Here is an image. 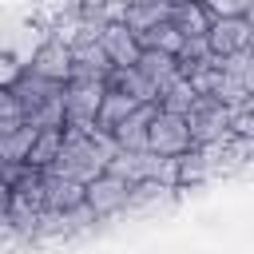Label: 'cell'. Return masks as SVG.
Listing matches in <instances>:
<instances>
[{"mask_svg":"<svg viewBox=\"0 0 254 254\" xmlns=\"http://www.w3.org/2000/svg\"><path fill=\"white\" fill-rule=\"evenodd\" d=\"M111 151H115L111 139L99 135V131H91V135H83V139H64V147H60V155H56V163H52L48 171H52V175H64V179H71V183H91L95 175H103Z\"/></svg>","mask_w":254,"mask_h":254,"instance_id":"obj_1","label":"cell"},{"mask_svg":"<svg viewBox=\"0 0 254 254\" xmlns=\"http://www.w3.org/2000/svg\"><path fill=\"white\" fill-rule=\"evenodd\" d=\"M183 119H187V131H190L194 147H210V143H226L230 139V107H222L218 99L198 95L187 107Z\"/></svg>","mask_w":254,"mask_h":254,"instance_id":"obj_2","label":"cell"},{"mask_svg":"<svg viewBox=\"0 0 254 254\" xmlns=\"http://www.w3.org/2000/svg\"><path fill=\"white\" fill-rule=\"evenodd\" d=\"M127 202H131V183L119 179V175H111V171H103L91 183H83V210L91 214V222L127 210Z\"/></svg>","mask_w":254,"mask_h":254,"instance_id":"obj_3","label":"cell"},{"mask_svg":"<svg viewBox=\"0 0 254 254\" xmlns=\"http://www.w3.org/2000/svg\"><path fill=\"white\" fill-rule=\"evenodd\" d=\"M194 143H190V131H187V119L183 115H171V111H155L151 127H147V151L159 155V159H179L187 155Z\"/></svg>","mask_w":254,"mask_h":254,"instance_id":"obj_4","label":"cell"},{"mask_svg":"<svg viewBox=\"0 0 254 254\" xmlns=\"http://www.w3.org/2000/svg\"><path fill=\"white\" fill-rule=\"evenodd\" d=\"M206 52L214 60H226L234 52H250V40H254V24L250 16H234V20H210L206 28Z\"/></svg>","mask_w":254,"mask_h":254,"instance_id":"obj_5","label":"cell"},{"mask_svg":"<svg viewBox=\"0 0 254 254\" xmlns=\"http://www.w3.org/2000/svg\"><path fill=\"white\" fill-rule=\"evenodd\" d=\"M24 71H32L36 79H44V83H56V87H64L67 79H71V52L60 44V40H40V48L28 56V64H24Z\"/></svg>","mask_w":254,"mask_h":254,"instance_id":"obj_6","label":"cell"},{"mask_svg":"<svg viewBox=\"0 0 254 254\" xmlns=\"http://www.w3.org/2000/svg\"><path fill=\"white\" fill-rule=\"evenodd\" d=\"M103 99V83L95 79H67L60 87V103H64V123H83V127H95V107Z\"/></svg>","mask_w":254,"mask_h":254,"instance_id":"obj_7","label":"cell"},{"mask_svg":"<svg viewBox=\"0 0 254 254\" xmlns=\"http://www.w3.org/2000/svg\"><path fill=\"white\" fill-rule=\"evenodd\" d=\"M83 210V183L44 171V214H79Z\"/></svg>","mask_w":254,"mask_h":254,"instance_id":"obj_8","label":"cell"},{"mask_svg":"<svg viewBox=\"0 0 254 254\" xmlns=\"http://www.w3.org/2000/svg\"><path fill=\"white\" fill-rule=\"evenodd\" d=\"M155 103H139L107 139H111V147L115 151H147V127H151V119H155Z\"/></svg>","mask_w":254,"mask_h":254,"instance_id":"obj_9","label":"cell"},{"mask_svg":"<svg viewBox=\"0 0 254 254\" xmlns=\"http://www.w3.org/2000/svg\"><path fill=\"white\" fill-rule=\"evenodd\" d=\"M95 44L103 48V56H107L111 67H131V64L139 60V40H135L123 24H103L99 36H95Z\"/></svg>","mask_w":254,"mask_h":254,"instance_id":"obj_10","label":"cell"},{"mask_svg":"<svg viewBox=\"0 0 254 254\" xmlns=\"http://www.w3.org/2000/svg\"><path fill=\"white\" fill-rule=\"evenodd\" d=\"M167 24L183 40H198L210 28V12H206V4H194V0H171L167 4Z\"/></svg>","mask_w":254,"mask_h":254,"instance_id":"obj_11","label":"cell"},{"mask_svg":"<svg viewBox=\"0 0 254 254\" xmlns=\"http://www.w3.org/2000/svg\"><path fill=\"white\" fill-rule=\"evenodd\" d=\"M67 52H71V79H95V83L107 79L111 64H107V56L95 40H75Z\"/></svg>","mask_w":254,"mask_h":254,"instance_id":"obj_12","label":"cell"},{"mask_svg":"<svg viewBox=\"0 0 254 254\" xmlns=\"http://www.w3.org/2000/svg\"><path fill=\"white\" fill-rule=\"evenodd\" d=\"M135 71L159 91V87H167L171 79H179V64H175V56H167V52H155V48H139V60H135Z\"/></svg>","mask_w":254,"mask_h":254,"instance_id":"obj_13","label":"cell"},{"mask_svg":"<svg viewBox=\"0 0 254 254\" xmlns=\"http://www.w3.org/2000/svg\"><path fill=\"white\" fill-rule=\"evenodd\" d=\"M103 87H107V91H119V95H127V99H135V103H155V87L135 71V64H131V67H111L107 79H103Z\"/></svg>","mask_w":254,"mask_h":254,"instance_id":"obj_14","label":"cell"},{"mask_svg":"<svg viewBox=\"0 0 254 254\" xmlns=\"http://www.w3.org/2000/svg\"><path fill=\"white\" fill-rule=\"evenodd\" d=\"M12 95H16V103H20L24 119H28V115H32V111H40L48 99H56V95H60V87H56V83H44V79H36L32 71H24V75L12 83Z\"/></svg>","mask_w":254,"mask_h":254,"instance_id":"obj_15","label":"cell"},{"mask_svg":"<svg viewBox=\"0 0 254 254\" xmlns=\"http://www.w3.org/2000/svg\"><path fill=\"white\" fill-rule=\"evenodd\" d=\"M135 107H139L135 99H127V95H119V91H107V87H103V99H99V107H95V119H91V123H95V131H99V135H111V131H115V127H119Z\"/></svg>","mask_w":254,"mask_h":254,"instance_id":"obj_16","label":"cell"},{"mask_svg":"<svg viewBox=\"0 0 254 254\" xmlns=\"http://www.w3.org/2000/svg\"><path fill=\"white\" fill-rule=\"evenodd\" d=\"M60 147H64V131L60 127H48V131H36L32 135V147H28V167H36V171H48L52 163H56V155H60Z\"/></svg>","mask_w":254,"mask_h":254,"instance_id":"obj_17","label":"cell"},{"mask_svg":"<svg viewBox=\"0 0 254 254\" xmlns=\"http://www.w3.org/2000/svg\"><path fill=\"white\" fill-rule=\"evenodd\" d=\"M167 20V0H155V4H139V8H123L119 24L131 32V36H143L151 28H159Z\"/></svg>","mask_w":254,"mask_h":254,"instance_id":"obj_18","label":"cell"},{"mask_svg":"<svg viewBox=\"0 0 254 254\" xmlns=\"http://www.w3.org/2000/svg\"><path fill=\"white\" fill-rule=\"evenodd\" d=\"M194 99H198V95H194V87H190L183 75L155 91V107H159V111H171V115H187V107H190Z\"/></svg>","mask_w":254,"mask_h":254,"instance_id":"obj_19","label":"cell"},{"mask_svg":"<svg viewBox=\"0 0 254 254\" xmlns=\"http://www.w3.org/2000/svg\"><path fill=\"white\" fill-rule=\"evenodd\" d=\"M32 135H36V131H32L28 123H20L16 131H4V135H0V167H4V163H24V159H28V147H32Z\"/></svg>","mask_w":254,"mask_h":254,"instance_id":"obj_20","label":"cell"},{"mask_svg":"<svg viewBox=\"0 0 254 254\" xmlns=\"http://www.w3.org/2000/svg\"><path fill=\"white\" fill-rule=\"evenodd\" d=\"M135 40H139V48H155V52H167V56H179V48H183V36L167 20L151 32H143V36H135Z\"/></svg>","mask_w":254,"mask_h":254,"instance_id":"obj_21","label":"cell"},{"mask_svg":"<svg viewBox=\"0 0 254 254\" xmlns=\"http://www.w3.org/2000/svg\"><path fill=\"white\" fill-rule=\"evenodd\" d=\"M167 194H171V187H163L155 179H139V183H131V202L127 206H151V202H163Z\"/></svg>","mask_w":254,"mask_h":254,"instance_id":"obj_22","label":"cell"},{"mask_svg":"<svg viewBox=\"0 0 254 254\" xmlns=\"http://www.w3.org/2000/svg\"><path fill=\"white\" fill-rule=\"evenodd\" d=\"M20 123H24V111H20L16 95H12V87H0V135L4 131H16Z\"/></svg>","mask_w":254,"mask_h":254,"instance_id":"obj_23","label":"cell"},{"mask_svg":"<svg viewBox=\"0 0 254 254\" xmlns=\"http://www.w3.org/2000/svg\"><path fill=\"white\" fill-rule=\"evenodd\" d=\"M254 0H206L210 20H234V16H250Z\"/></svg>","mask_w":254,"mask_h":254,"instance_id":"obj_24","label":"cell"},{"mask_svg":"<svg viewBox=\"0 0 254 254\" xmlns=\"http://www.w3.org/2000/svg\"><path fill=\"white\" fill-rule=\"evenodd\" d=\"M20 75H24V64H20L16 56L0 52V87H12V83H16Z\"/></svg>","mask_w":254,"mask_h":254,"instance_id":"obj_25","label":"cell"}]
</instances>
